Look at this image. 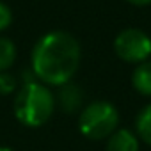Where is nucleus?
<instances>
[{
    "instance_id": "9",
    "label": "nucleus",
    "mask_w": 151,
    "mask_h": 151,
    "mask_svg": "<svg viewBox=\"0 0 151 151\" xmlns=\"http://www.w3.org/2000/svg\"><path fill=\"white\" fill-rule=\"evenodd\" d=\"M16 60V45L9 37H0V73H6Z\"/></svg>"
},
{
    "instance_id": "13",
    "label": "nucleus",
    "mask_w": 151,
    "mask_h": 151,
    "mask_svg": "<svg viewBox=\"0 0 151 151\" xmlns=\"http://www.w3.org/2000/svg\"><path fill=\"white\" fill-rule=\"evenodd\" d=\"M0 151H14V149H11V147H7V146H0Z\"/></svg>"
},
{
    "instance_id": "11",
    "label": "nucleus",
    "mask_w": 151,
    "mask_h": 151,
    "mask_svg": "<svg viewBox=\"0 0 151 151\" xmlns=\"http://www.w3.org/2000/svg\"><path fill=\"white\" fill-rule=\"evenodd\" d=\"M13 22V13L9 9V6H6L4 2H0V32L6 30Z\"/></svg>"
},
{
    "instance_id": "5",
    "label": "nucleus",
    "mask_w": 151,
    "mask_h": 151,
    "mask_svg": "<svg viewBox=\"0 0 151 151\" xmlns=\"http://www.w3.org/2000/svg\"><path fill=\"white\" fill-rule=\"evenodd\" d=\"M107 151H139V139L130 130H116L109 137Z\"/></svg>"
},
{
    "instance_id": "7",
    "label": "nucleus",
    "mask_w": 151,
    "mask_h": 151,
    "mask_svg": "<svg viewBox=\"0 0 151 151\" xmlns=\"http://www.w3.org/2000/svg\"><path fill=\"white\" fill-rule=\"evenodd\" d=\"M59 103L66 112H75L82 105V91L73 84L62 86L60 94H59Z\"/></svg>"
},
{
    "instance_id": "1",
    "label": "nucleus",
    "mask_w": 151,
    "mask_h": 151,
    "mask_svg": "<svg viewBox=\"0 0 151 151\" xmlns=\"http://www.w3.org/2000/svg\"><path fill=\"white\" fill-rule=\"evenodd\" d=\"M80 64V45L69 32L52 30L32 50V71L48 86H66Z\"/></svg>"
},
{
    "instance_id": "10",
    "label": "nucleus",
    "mask_w": 151,
    "mask_h": 151,
    "mask_svg": "<svg viewBox=\"0 0 151 151\" xmlns=\"http://www.w3.org/2000/svg\"><path fill=\"white\" fill-rule=\"evenodd\" d=\"M16 87V80L9 73H0V94H11Z\"/></svg>"
},
{
    "instance_id": "12",
    "label": "nucleus",
    "mask_w": 151,
    "mask_h": 151,
    "mask_svg": "<svg viewBox=\"0 0 151 151\" xmlns=\"http://www.w3.org/2000/svg\"><path fill=\"white\" fill-rule=\"evenodd\" d=\"M126 2H130V4H133V6H149L151 4V0H126Z\"/></svg>"
},
{
    "instance_id": "6",
    "label": "nucleus",
    "mask_w": 151,
    "mask_h": 151,
    "mask_svg": "<svg viewBox=\"0 0 151 151\" xmlns=\"http://www.w3.org/2000/svg\"><path fill=\"white\" fill-rule=\"evenodd\" d=\"M132 84L142 96H151V60L139 64L132 75Z\"/></svg>"
},
{
    "instance_id": "8",
    "label": "nucleus",
    "mask_w": 151,
    "mask_h": 151,
    "mask_svg": "<svg viewBox=\"0 0 151 151\" xmlns=\"http://www.w3.org/2000/svg\"><path fill=\"white\" fill-rule=\"evenodd\" d=\"M135 128H137V135L142 139V142L151 147V105H146L139 112Z\"/></svg>"
},
{
    "instance_id": "2",
    "label": "nucleus",
    "mask_w": 151,
    "mask_h": 151,
    "mask_svg": "<svg viewBox=\"0 0 151 151\" xmlns=\"http://www.w3.org/2000/svg\"><path fill=\"white\" fill-rule=\"evenodd\" d=\"M55 110L53 93L41 82L25 84L14 100V116L16 119L30 128L43 126Z\"/></svg>"
},
{
    "instance_id": "3",
    "label": "nucleus",
    "mask_w": 151,
    "mask_h": 151,
    "mask_svg": "<svg viewBox=\"0 0 151 151\" xmlns=\"http://www.w3.org/2000/svg\"><path fill=\"white\" fill-rule=\"evenodd\" d=\"M119 123L117 109L105 100L89 103L78 117V128L80 133L91 140H101L110 137Z\"/></svg>"
},
{
    "instance_id": "4",
    "label": "nucleus",
    "mask_w": 151,
    "mask_h": 151,
    "mask_svg": "<svg viewBox=\"0 0 151 151\" xmlns=\"http://www.w3.org/2000/svg\"><path fill=\"white\" fill-rule=\"evenodd\" d=\"M114 52L124 62L142 64L151 55V37L139 29H124L114 39Z\"/></svg>"
}]
</instances>
